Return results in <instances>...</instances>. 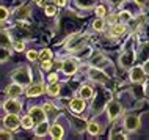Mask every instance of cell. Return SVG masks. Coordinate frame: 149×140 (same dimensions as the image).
<instances>
[{
  "mask_svg": "<svg viewBox=\"0 0 149 140\" xmlns=\"http://www.w3.org/2000/svg\"><path fill=\"white\" fill-rule=\"evenodd\" d=\"M71 109L74 110V112H83V109H85V99L80 96V98H75V99H72L71 101Z\"/></svg>",
  "mask_w": 149,
  "mask_h": 140,
  "instance_id": "cell-12",
  "label": "cell"
},
{
  "mask_svg": "<svg viewBox=\"0 0 149 140\" xmlns=\"http://www.w3.org/2000/svg\"><path fill=\"white\" fill-rule=\"evenodd\" d=\"M13 80H14L16 83H19V85H22V87L29 85V83L31 82L30 69L24 66V68H21V69L14 71V73H13Z\"/></svg>",
  "mask_w": 149,
  "mask_h": 140,
  "instance_id": "cell-1",
  "label": "cell"
},
{
  "mask_svg": "<svg viewBox=\"0 0 149 140\" xmlns=\"http://www.w3.org/2000/svg\"><path fill=\"white\" fill-rule=\"evenodd\" d=\"M47 131H49V125H47L46 121H42V123H39V125H36L35 135H36V137H42V135L47 134Z\"/></svg>",
  "mask_w": 149,
  "mask_h": 140,
  "instance_id": "cell-16",
  "label": "cell"
},
{
  "mask_svg": "<svg viewBox=\"0 0 149 140\" xmlns=\"http://www.w3.org/2000/svg\"><path fill=\"white\" fill-rule=\"evenodd\" d=\"M47 93H49L50 96H57L60 93V85L58 82H50L49 87H47Z\"/></svg>",
  "mask_w": 149,
  "mask_h": 140,
  "instance_id": "cell-18",
  "label": "cell"
},
{
  "mask_svg": "<svg viewBox=\"0 0 149 140\" xmlns=\"http://www.w3.org/2000/svg\"><path fill=\"white\" fill-rule=\"evenodd\" d=\"M55 11H57L55 5H49V6H46V14H47V16H54V14H55Z\"/></svg>",
  "mask_w": 149,
  "mask_h": 140,
  "instance_id": "cell-30",
  "label": "cell"
},
{
  "mask_svg": "<svg viewBox=\"0 0 149 140\" xmlns=\"http://www.w3.org/2000/svg\"><path fill=\"white\" fill-rule=\"evenodd\" d=\"M111 3H119V2H124V0H110Z\"/></svg>",
  "mask_w": 149,
  "mask_h": 140,
  "instance_id": "cell-41",
  "label": "cell"
},
{
  "mask_svg": "<svg viewBox=\"0 0 149 140\" xmlns=\"http://www.w3.org/2000/svg\"><path fill=\"white\" fill-rule=\"evenodd\" d=\"M124 32H126V25H124V24H113V29H111V36H121Z\"/></svg>",
  "mask_w": 149,
  "mask_h": 140,
  "instance_id": "cell-17",
  "label": "cell"
},
{
  "mask_svg": "<svg viewBox=\"0 0 149 140\" xmlns=\"http://www.w3.org/2000/svg\"><path fill=\"white\" fill-rule=\"evenodd\" d=\"M88 74H90V77L93 80H97V82H107L108 80V76H105V73H102L97 68H91L88 71Z\"/></svg>",
  "mask_w": 149,
  "mask_h": 140,
  "instance_id": "cell-10",
  "label": "cell"
},
{
  "mask_svg": "<svg viewBox=\"0 0 149 140\" xmlns=\"http://www.w3.org/2000/svg\"><path fill=\"white\" fill-rule=\"evenodd\" d=\"M0 19H2V22H5V19H6V16H8V11H6V8L5 6H2L0 8Z\"/></svg>",
  "mask_w": 149,
  "mask_h": 140,
  "instance_id": "cell-31",
  "label": "cell"
},
{
  "mask_svg": "<svg viewBox=\"0 0 149 140\" xmlns=\"http://www.w3.org/2000/svg\"><path fill=\"white\" fill-rule=\"evenodd\" d=\"M107 113H108V118L110 120H115L118 115L123 113V106L118 101H110L107 104Z\"/></svg>",
  "mask_w": 149,
  "mask_h": 140,
  "instance_id": "cell-4",
  "label": "cell"
},
{
  "mask_svg": "<svg viewBox=\"0 0 149 140\" xmlns=\"http://www.w3.org/2000/svg\"><path fill=\"white\" fill-rule=\"evenodd\" d=\"M93 27H94V30H97V32L104 30V21H102V18L96 19V21H94V24H93Z\"/></svg>",
  "mask_w": 149,
  "mask_h": 140,
  "instance_id": "cell-26",
  "label": "cell"
},
{
  "mask_svg": "<svg viewBox=\"0 0 149 140\" xmlns=\"http://www.w3.org/2000/svg\"><path fill=\"white\" fill-rule=\"evenodd\" d=\"M55 2V5H58V6H64L66 5V0H54Z\"/></svg>",
  "mask_w": 149,
  "mask_h": 140,
  "instance_id": "cell-37",
  "label": "cell"
},
{
  "mask_svg": "<svg viewBox=\"0 0 149 140\" xmlns=\"http://www.w3.org/2000/svg\"><path fill=\"white\" fill-rule=\"evenodd\" d=\"M118 135H119L121 139H126V135H124V132H123L121 129H115L113 132H111V135H110V137H111V139H116Z\"/></svg>",
  "mask_w": 149,
  "mask_h": 140,
  "instance_id": "cell-28",
  "label": "cell"
},
{
  "mask_svg": "<svg viewBox=\"0 0 149 140\" xmlns=\"http://www.w3.org/2000/svg\"><path fill=\"white\" fill-rule=\"evenodd\" d=\"M30 13V8L29 6H21V8H17L16 10V16H17L19 19H24V18H27Z\"/></svg>",
  "mask_w": 149,
  "mask_h": 140,
  "instance_id": "cell-20",
  "label": "cell"
},
{
  "mask_svg": "<svg viewBox=\"0 0 149 140\" xmlns=\"http://www.w3.org/2000/svg\"><path fill=\"white\" fill-rule=\"evenodd\" d=\"M144 77H146V74H144V68L141 66H134L130 69V80L134 83H140L144 80Z\"/></svg>",
  "mask_w": 149,
  "mask_h": 140,
  "instance_id": "cell-5",
  "label": "cell"
},
{
  "mask_svg": "<svg viewBox=\"0 0 149 140\" xmlns=\"http://www.w3.org/2000/svg\"><path fill=\"white\" fill-rule=\"evenodd\" d=\"M6 93L10 98H17V96L22 94V85H19V83H13V85H10L6 88Z\"/></svg>",
  "mask_w": 149,
  "mask_h": 140,
  "instance_id": "cell-13",
  "label": "cell"
},
{
  "mask_svg": "<svg viewBox=\"0 0 149 140\" xmlns=\"http://www.w3.org/2000/svg\"><path fill=\"white\" fill-rule=\"evenodd\" d=\"M80 96H82L83 99H90L91 96H93V90H91V87L83 85L82 88H80Z\"/></svg>",
  "mask_w": 149,
  "mask_h": 140,
  "instance_id": "cell-19",
  "label": "cell"
},
{
  "mask_svg": "<svg viewBox=\"0 0 149 140\" xmlns=\"http://www.w3.org/2000/svg\"><path fill=\"white\" fill-rule=\"evenodd\" d=\"M50 57H52V52L49 50V49H44L41 54H39V60L41 62H46V60H50Z\"/></svg>",
  "mask_w": 149,
  "mask_h": 140,
  "instance_id": "cell-25",
  "label": "cell"
},
{
  "mask_svg": "<svg viewBox=\"0 0 149 140\" xmlns=\"http://www.w3.org/2000/svg\"><path fill=\"white\" fill-rule=\"evenodd\" d=\"M134 60H135V54H134V50H126L123 55H121V58H119V62H121V65L123 66H130L132 63H134Z\"/></svg>",
  "mask_w": 149,
  "mask_h": 140,
  "instance_id": "cell-11",
  "label": "cell"
},
{
  "mask_svg": "<svg viewBox=\"0 0 149 140\" xmlns=\"http://www.w3.org/2000/svg\"><path fill=\"white\" fill-rule=\"evenodd\" d=\"M85 43H86V36H83V35H74V36H71V39L68 41V49L69 50H79L83 47Z\"/></svg>",
  "mask_w": 149,
  "mask_h": 140,
  "instance_id": "cell-3",
  "label": "cell"
},
{
  "mask_svg": "<svg viewBox=\"0 0 149 140\" xmlns=\"http://www.w3.org/2000/svg\"><path fill=\"white\" fill-rule=\"evenodd\" d=\"M8 46H10V38L5 32H2V49H6Z\"/></svg>",
  "mask_w": 149,
  "mask_h": 140,
  "instance_id": "cell-27",
  "label": "cell"
},
{
  "mask_svg": "<svg viewBox=\"0 0 149 140\" xmlns=\"http://www.w3.org/2000/svg\"><path fill=\"white\" fill-rule=\"evenodd\" d=\"M135 2L138 3L140 6H144V5H148V2H149V0H135Z\"/></svg>",
  "mask_w": 149,
  "mask_h": 140,
  "instance_id": "cell-38",
  "label": "cell"
},
{
  "mask_svg": "<svg viewBox=\"0 0 149 140\" xmlns=\"http://www.w3.org/2000/svg\"><path fill=\"white\" fill-rule=\"evenodd\" d=\"M61 69H63L64 74L72 76V74L75 73V71H77V60H74V58L64 60V62L61 63Z\"/></svg>",
  "mask_w": 149,
  "mask_h": 140,
  "instance_id": "cell-7",
  "label": "cell"
},
{
  "mask_svg": "<svg viewBox=\"0 0 149 140\" xmlns=\"http://www.w3.org/2000/svg\"><path fill=\"white\" fill-rule=\"evenodd\" d=\"M143 68H144V71H146V73H149V60H148L146 63H144V66H143Z\"/></svg>",
  "mask_w": 149,
  "mask_h": 140,
  "instance_id": "cell-40",
  "label": "cell"
},
{
  "mask_svg": "<svg viewBox=\"0 0 149 140\" xmlns=\"http://www.w3.org/2000/svg\"><path fill=\"white\" fill-rule=\"evenodd\" d=\"M49 132H50V135H52L54 139H61V137H63V134H64V131H63V127L60 126L58 123H55V125H52V126H50Z\"/></svg>",
  "mask_w": 149,
  "mask_h": 140,
  "instance_id": "cell-15",
  "label": "cell"
},
{
  "mask_svg": "<svg viewBox=\"0 0 149 140\" xmlns=\"http://www.w3.org/2000/svg\"><path fill=\"white\" fill-rule=\"evenodd\" d=\"M3 125H5V127L8 131H16L22 125V120H19V117L16 113H10L5 117V120H3Z\"/></svg>",
  "mask_w": 149,
  "mask_h": 140,
  "instance_id": "cell-2",
  "label": "cell"
},
{
  "mask_svg": "<svg viewBox=\"0 0 149 140\" xmlns=\"http://www.w3.org/2000/svg\"><path fill=\"white\" fill-rule=\"evenodd\" d=\"M72 121H74V125H75V127H77V131H83L85 127H88V125L83 120H79V118H72Z\"/></svg>",
  "mask_w": 149,
  "mask_h": 140,
  "instance_id": "cell-24",
  "label": "cell"
},
{
  "mask_svg": "<svg viewBox=\"0 0 149 140\" xmlns=\"http://www.w3.org/2000/svg\"><path fill=\"white\" fill-rule=\"evenodd\" d=\"M50 66H52L50 60H46V62H41V68H42V69H50Z\"/></svg>",
  "mask_w": 149,
  "mask_h": 140,
  "instance_id": "cell-35",
  "label": "cell"
},
{
  "mask_svg": "<svg viewBox=\"0 0 149 140\" xmlns=\"http://www.w3.org/2000/svg\"><path fill=\"white\" fill-rule=\"evenodd\" d=\"M96 14H97L99 18H102V16L105 14V8H104L102 5H99L97 8H96Z\"/></svg>",
  "mask_w": 149,
  "mask_h": 140,
  "instance_id": "cell-33",
  "label": "cell"
},
{
  "mask_svg": "<svg viewBox=\"0 0 149 140\" xmlns=\"http://www.w3.org/2000/svg\"><path fill=\"white\" fill-rule=\"evenodd\" d=\"M30 117L33 118L35 126H36L46 120V110L41 109V107H33V109H30Z\"/></svg>",
  "mask_w": 149,
  "mask_h": 140,
  "instance_id": "cell-8",
  "label": "cell"
},
{
  "mask_svg": "<svg viewBox=\"0 0 149 140\" xmlns=\"http://www.w3.org/2000/svg\"><path fill=\"white\" fill-rule=\"evenodd\" d=\"M57 79H58L57 74H50L49 76V82H57Z\"/></svg>",
  "mask_w": 149,
  "mask_h": 140,
  "instance_id": "cell-39",
  "label": "cell"
},
{
  "mask_svg": "<svg viewBox=\"0 0 149 140\" xmlns=\"http://www.w3.org/2000/svg\"><path fill=\"white\" fill-rule=\"evenodd\" d=\"M3 107H5V110L8 112V113H19V112H21L22 104L19 101H16V98H10L8 101H5Z\"/></svg>",
  "mask_w": 149,
  "mask_h": 140,
  "instance_id": "cell-6",
  "label": "cell"
},
{
  "mask_svg": "<svg viewBox=\"0 0 149 140\" xmlns=\"http://www.w3.org/2000/svg\"><path fill=\"white\" fill-rule=\"evenodd\" d=\"M27 57H29V60H33V62H35V60H38V58H39V54H38L36 50H29Z\"/></svg>",
  "mask_w": 149,
  "mask_h": 140,
  "instance_id": "cell-29",
  "label": "cell"
},
{
  "mask_svg": "<svg viewBox=\"0 0 149 140\" xmlns=\"http://www.w3.org/2000/svg\"><path fill=\"white\" fill-rule=\"evenodd\" d=\"M0 135H2V139H11V134L6 132V127H5V129H2V134H0Z\"/></svg>",
  "mask_w": 149,
  "mask_h": 140,
  "instance_id": "cell-36",
  "label": "cell"
},
{
  "mask_svg": "<svg viewBox=\"0 0 149 140\" xmlns=\"http://www.w3.org/2000/svg\"><path fill=\"white\" fill-rule=\"evenodd\" d=\"M124 127L127 131H136L140 127V118L136 115H127L124 120Z\"/></svg>",
  "mask_w": 149,
  "mask_h": 140,
  "instance_id": "cell-9",
  "label": "cell"
},
{
  "mask_svg": "<svg viewBox=\"0 0 149 140\" xmlns=\"http://www.w3.org/2000/svg\"><path fill=\"white\" fill-rule=\"evenodd\" d=\"M13 47H14L16 50L21 52V50L24 49V43H22V41H14V43H13Z\"/></svg>",
  "mask_w": 149,
  "mask_h": 140,
  "instance_id": "cell-32",
  "label": "cell"
},
{
  "mask_svg": "<svg viewBox=\"0 0 149 140\" xmlns=\"http://www.w3.org/2000/svg\"><path fill=\"white\" fill-rule=\"evenodd\" d=\"M86 129H88V132H90L91 135H97L100 132V127H99V125H96V123H90Z\"/></svg>",
  "mask_w": 149,
  "mask_h": 140,
  "instance_id": "cell-23",
  "label": "cell"
},
{
  "mask_svg": "<svg viewBox=\"0 0 149 140\" xmlns=\"http://www.w3.org/2000/svg\"><path fill=\"white\" fill-rule=\"evenodd\" d=\"M44 91V87H42V83H35V85H30L29 87V90H27V94L30 96H39Z\"/></svg>",
  "mask_w": 149,
  "mask_h": 140,
  "instance_id": "cell-14",
  "label": "cell"
},
{
  "mask_svg": "<svg viewBox=\"0 0 149 140\" xmlns=\"http://www.w3.org/2000/svg\"><path fill=\"white\" fill-rule=\"evenodd\" d=\"M75 3L80 8H91L96 5V0H75Z\"/></svg>",
  "mask_w": 149,
  "mask_h": 140,
  "instance_id": "cell-21",
  "label": "cell"
},
{
  "mask_svg": "<svg viewBox=\"0 0 149 140\" xmlns=\"http://www.w3.org/2000/svg\"><path fill=\"white\" fill-rule=\"evenodd\" d=\"M130 18H132V16L129 14L127 11H123V13L119 14V21H121V19H124V21H129V19H130Z\"/></svg>",
  "mask_w": 149,
  "mask_h": 140,
  "instance_id": "cell-34",
  "label": "cell"
},
{
  "mask_svg": "<svg viewBox=\"0 0 149 140\" xmlns=\"http://www.w3.org/2000/svg\"><path fill=\"white\" fill-rule=\"evenodd\" d=\"M22 126L25 127V129H30V127H33V126H35V121H33V118H31L30 115H27V117H24V118H22Z\"/></svg>",
  "mask_w": 149,
  "mask_h": 140,
  "instance_id": "cell-22",
  "label": "cell"
}]
</instances>
